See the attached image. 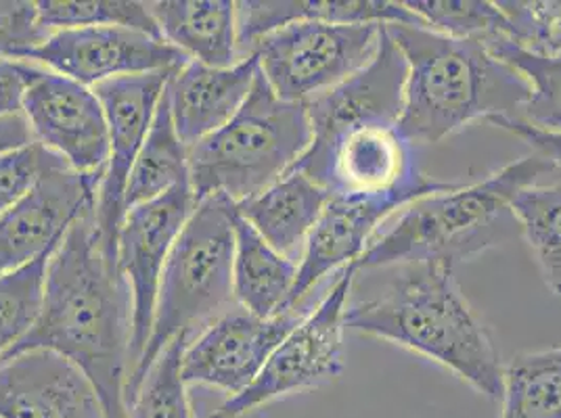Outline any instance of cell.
Wrapping results in <instances>:
<instances>
[{
    "mask_svg": "<svg viewBox=\"0 0 561 418\" xmlns=\"http://www.w3.org/2000/svg\"><path fill=\"white\" fill-rule=\"evenodd\" d=\"M133 344V298L87 211L48 257L45 295L36 323L2 360L48 349L84 372L107 418H128L126 385Z\"/></svg>",
    "mask_w": 561,
    "mask_h": 418,
    "instance_id": "6da1fadb",
    "label": "cell"
},
{
    "mask_svg": "<svg viewBox=\"0 0 561 418\" xmlns=\"http://www.w3.org/2000/svg\"><path fill=\"white\" fill-rule=\"evenodd\" d=\"M407 61L400 130L413 144H436L469 124L517 117L533 89L514 66L476 40L427 25H386Z\"/></svg>",
    "mask_w": 561,
    "mask_h": 418,
    "instance_id": "7a4b0ae2",
    "label": "cell"
},
{
    "mask_svg": "<svg viewBox=\"0 0 561 418\" xmlns=\"http://www.w3.org/2000/svg\"><path fill=\"white\" fill-rule=\"evenodd\" d=\"M346 330L421 353L478 394L501 399L505 367L491 330L469 305L450 266H402L381 295L348 305Z\"/></svg>",
    "mask_w": 561,
    "mask_h": 418,
    "instance_id": "3957f363",
    "label": "cell"
},
{
    "mask_svg": "<svg viewBox=\"0 0 561 418\" xmlns=\"http://www.w3.org/2000/svg\"><path fill=\"white\" fill-rule=\"evenodd\" d=\"M556 172L535 153L476 185H457L413 201L392 227L375 234L367 252L354 262L356 272L413 264H445L457 270L459 264L522 234L515 197Z\"/></svg>",
    "mask_w": 561,
    "mask_h": 418,
    "instance_id": "277c9868",
    "label": "cell"
},
{
    "mask_svg": "<svg viewBox=\"0 0 561 418\" xmlns=\"http://www.w3.org/2000/svg\"><path fill=\"white\" fill-rule=\"evenodd\" d=\"M234 206L199 201L165 262L149 341L128 374L126 408L160 353L179 337L195 339L233 303Z\"/></svg>",
    "mask_w": 561,
    "mask_h": 418,
    "instance_id": "5b68a950",
    "label": "cell"
},
{
    "mask_svg": "<svg viewBox=\"0 0 561 418\" xmlns=\"http://www.w3.org/2000/svg\"><path fill=\"white\" fill-rule=\"evenodd\" d=\"M305 103L279 98L257 70L239 112L208 139L188 147L195 201L222 197L239 206L280 181L310 147Z\"/></svg>",
    "mask_w": 561,
    "mask_h": 418,
    "instance_id": "8992f818",
    "label": "cell"
},
{
    "mask_svg": "<svg viewBox=\"0 0 561 418\" xmlns=\"http://www.w3.org/2000/svg\"><path fill=\"white\" fill-rule=\"evenodd\" d=\"M289 172H300L333 197H423L455 188V183L423 176L415 144L394 121H369L310 140Z\"/></svg>",
    "mask_w": 561,
    "mask_h": 418,
    "instance_id": "52a82bcc",
    "label": "cell"
},
{
    "mask_svg": "<svg viewBox=\"0 0 561 418\" xmlns=\"http://www.w3.org/2000/svg\"><path fill=\"white\" fill-rule=\"evenodd\" d=\"M383 25L300 22L279 27L250 45L260 73L289 103H308L367 68L377 55Z\"/></svg>",
    "mask_w": 561,
    "mask_h": 418,
    "instance_id": "ba28073f",
    "label": "cell"
},
{
    "mask_svg": "<svg viewBox=\"0 0 561 418\" xmlns=\"http://www.w3.org/2000/svg\"><path fill=\"white\" fill-rule=\"evenodd\" d=\"M354 277V264L340 270L328 295L280 341L256 381L229 397L210 418H243L273 399L333 383L344 372V330Z\"/></svg>",
    "mask_w": 561,
    "mask_h": 418,
    "instance_id": "9c48e42d",
    "label": "cell"
},
{
    "mask_svg": "<svg viewBox=\"0 0 561 418\" xmlns=\"http://www.w3.org/2000/svg\"><path fill=\"white\" fill-rule=\"evenodd\" d=\"M195 206L191 185H181L156 201L126 209L119 224L117 268L133 298V367L151 335L165 262Z\"/></svg>",
    "mask_w": 561,
    "mask_h": 418,
    "instance_id": "30bf717a",
    "label": "cell"
},
{
    "mask_svg": "<svg viewBox=\"0 0 561 418\" xmlns=\"http://www.w3.org/2000/svg\"><path fill=\"white\" fill-rule=\"evenodd\" d=\"M170 76L172 71H153L114 78L94 86L110 128V158L94 204V222L105 249L114 256H117L119 224L126 213V185L151 130Z\"/></svg>",
    "mask_w": 561,
    "mask_h": 418,
    "instance_id": "8fae6325",
    "label": "cell"
},
{
    "mask_svg": "<svg viewBox=\"0 0 561 418\" xmlns=\"http://www.w3.org/2000/svg\"><path fill=\"white\" fill-rule=\"evenodd\" d=\"M302 318L298 312L257 318L241 305L229 307L188 341L181 358L185 385H210L231 397L245 392Z\"/></svg>",
    "mask_w": 561,
    "mask_h": 418,
    "instance_id": "7c38bea8",
    "label": "cell"
},
{
    "mask_svg": "<svg viewBox=\"0 0 561 418\" xmlns=\"http://www.w3.org/2000/svg\"><path fill=\"white\" fill-rule=\"evenodd\" d=\"M103 172L82 174L61 163L0 216V277L53 254L71 227L94 209Z\"/></svg>",
    "mask_w": 561,
    "mask_h": 418,
    "instance_id": "4fadbf2b",
    "label": "cell"
},
{
    "mask_svg": "<svg viewBox=\"0 0 561 418\" xmlns=\"http://www.w3.org/2000/svg\"><path fill=\"white\" fill-rule=\"evenodd\" d=\"M27 59L87 89L124 76L179 70L191 61L162 38L117 25L53 32Z\"/></svg>",
    "mask_w": 561,
    "mask_h": 418,
    "instance_id": "5bb4252c",
    "label": "cell"
},
{
    "mask_svg": "<svg viewBox=\"0 0 561 418\" xmlns=\"http://www.w3.org/2000/svg\"><path fill=\"white\" fill-rule=\"evenodd\" d=\"M22 114L34 142L82 174L105 172L110 128L94 91L55 71L43 73L24 94Z\"/></svg>",
    "mask_w": 561,
    "mask_h": 418,
    "instance_id": "9a60e30c",
    "label": "cell"
},
{
    "mask_svg": "<svg viewBox=\"0 0 561 418\" xmlns=\"http://www.w3.org/2000/svg\"><path fill=\"white\" fill-rule=\"evenodd\" d=\"M0 418H107L91 379L71 360L32 349L0 362Z\"/></svg>",
    "mask_w": 561,
    "mask_h": 418,
    "instance_id": "2e32d148",
    "label": "cell"
},
{
    "mask_svg": "<svg viewBox=\"0 0 561 418\" xmlns=\"http://www.w3.org/2000/svg\"><path fill=\"white\" fill-rule=\"evenodd\" d=\"M407 61L390 34L381 32L374 61L328 93L310 98L306 114L312 140L369 121H400L404 105Z\"/></svg>",
    "mask_w": 561,
    "mask_h": 418,
    "instance_id": "e0dca14e",
    "label": "cell"
},
{
    "mask_svg": "<svg viewBox=\"0 0 561 418\" xmlns=\"http://www.w3.org/2000/svg\"><path fill=\"white\" fill-rule=\"evenodd\" d=\"M407 197H333L306 239L291 310L335 270H344L367 252L377 229L397 211L411 206Z\"/></svg>",
    "mask_w": 561,
    "mask_h": 418,
    "instance_id": "ac0fdd59",
    "label": "cell"
},
{
    "mask_svg": "<svg viewBox=\"0 0 561 418\" xmlns=\"http://www.w3.org/2000/svg\"><path fill=\"white\" fill-rule=\"evenodd\" d=\"M257 70V59L250 55L233 68L218 70L187 61L172 71L165 98L174 130L187 149L231 121L252 91Z\"/></svg>",
    "mask_w": 561,
    "mask_h": 418,
    "instance_id": "d6986e66",
    "label": "cell"
},
{
    "mask_svg": "<svg viewBox=\"0 0 561 418\" xmlns=\"http://www.w3.org/2000/svg\"><path fill=\"white\" fill-rule=\"evenodd\" d=\"M239 45L300 22L328 24L425 25L404 2L381 0H248L237 4Z\"/></svg>",
    "mask_w": 561,
    "mask_h": 418,
    "instance_id": "ffe728a7",
    "label": "cell"
},
{
    "mask_svg": "<svg viewBox=\"0 0 561 418\" xmlns=\"http://www.w3.org/2000/svg\"><path fill=\"white\" fill-rule=\"evenodd\" d=\"M331 193L300 172H287L256 197L234 206L273 249L294 259L305 249L306 239L328 208Z\"/></svg>",
    "mask_w": 561,
    "mask_h": 418,
    "instance_id": "44dd1931",
    "label": "cell"
},
{
    "mask_svg": "<svg viewBox=\"0 0 561 418\" xmlns=\"http://www.w3.org/2000/svg\"><path fill=\"white\" fill-rule=\"evenodd\" d=\"M151 15L168 45L208 68H233L237 57V2L158 0Z\"/></svg>",
    "mask_w": 561,
    "mask_h": 418,
    "instance_id": "7402d4cb",
    "label": "cell"
},
{
    "mask_svg": "<svg viewBox=\"0 0 561 418\" xmlns=\"http://www.w3.org/2000/svg\"><path fill=\"white\" fill-rule=\"evenodd\" d=\"M233 298L257 318H275L291 310L298 279L294 259L273 249L234 209Z\"/></svg>",
    "mask_w": 561,
    "mask_h": 418,
    "instance_id": "603a6c76",
    "label": "cell"
},
{
    "mask_svg": "<svg viewBox=\"0 0 561 418\" xmlns=\"http://www.w3.org/2000/svg\"><path fill=\"white\" fill-rule=\"evenodd\" d=\"M181 185H191L188 149L174 130L164 91L151 130L133 165L124 195V208L133 209L156 201Z\"/></svg>",
    "mask_w": 561,
    "mask_h": 418,
    "instance_id": "cb8c5ba5",
    "label": "cell"
},
{
    "mask_svg": "<svg viewBox=\"0 0 561 418\" xmlns=\"http://www.w3.org/2000/svg\"><path fill=\"white\" fill-rule=\"evenodd\" d=\"M501 418H561V348L519 353L503 369Z\"/></svg>",
    "mask_w": 561,
    "mask_h": 418,
    "instance_id": "d4e9b609",
    "label": "cell"
},
{
    "mask_svg": "<svg viewBox=\"0 0 561 418\" xmlns=\"http://www.w3.org/2000/svg\"><path fill=\"white\" fill-rule=\"evenodd\" d=\"M514 213L547 287L561 295V183L524 188Z\"/></svg>",
    "mask_w": 561,
    "mask_h": 418,
    "instance_id": "484cf974",
    "label": "cell"
},
{
    "mask_svg": "<svg viewBox=\"0 0 561 418\" xmlns=\"http://www.w3.org/2000/svg\"><path fill=\"white\" fill-rule=\"evenodd\" d=\"M38 22L48 34L76 27H130L142 34L162 38L160 27L156 24L149 2L137 0H43L36 2ZM164 40V38H162Z\"/></svg>",
    "mask_w": 561,
    "mask_h": 418,
    "instance_id": "4316f807",
    "label": "cell"
},
{
    "mask_svg": "<svg viewBox=\"0 0 561 418\" xmlns=\"http://www.w3.org/2000/svg\"><path fill=\"white\" fill-rule=\"evenodd\" d=\"M486 48L494 57L514 66L533 89L528 103L515 119H522L538 130L561 135V55L540 57L515 48L510 40H501Z\"/></svg>",
    "mask_w": 561,
    "mask_h": 418,
    "instance_id": "83f0119b",
    "label": "cell"
},
{
    "mask_svg": "<svg viewBox=\"0 0 561 418\" xmlns=\"http://www.w3.org/2000/svg\"><path fill=\"white\" fill-rule=\"evenodd\" d=\"M423 24L455 38L491 47L507 40V22L496 2L486 0H411L404 2Z\"/></svg>",
    "mask_w": 561,
    "mask_h": 418,
    "instance_id": "f1b7e54d",
    "label": "cell"
},
{
    "mask_svg": "<svg viewBox=\"0 0 561 418\" xmlns=\"http://www.w3.org/2000/svg\"><path fill=\"white\" fill-rule=\"evenodd\" d=\"M50 256L36 257L24 268L0 277V362L38 318Z\"/></svg>",
    "mask_w": 561,
    "mask_h": 418,
    "instance_id": "f546056e",
    "label": "cell"
},
{
    "mask_svg": "<svg viewBox=\"0 0 561 418\" xmlns=\"http://www.w3.org/2000/svg\"><path fill=\"white\" fill-rule=\"evenodd\" d=\"M188 341V337H179L160 353L128 404V418H193L181 376V358Z\"/></svg>",
    "mask_w": 561,
    "mask_h": 418,
    "instance_id": "4dcf8cb0",
    "label": "cell"
},
{
    "mask_svg": "<svg viewBox=\"0 0 561 418\" xmlns=\"http://www.w3.org/2000/svg\"><path fill=\"white\" fill-rule=\"evenodd\" d=\"M507 22V40L540 57L561 55V0L496 2Z\"/></svg>",
    "mask_w": 561,
    "mask_h": 418,
    "instance_id": "1f68e13d",
    "label": "cell"
},
{
    "mask_svg": "<svg viewBox=\"0 0 561 418\" xmlns=\"http://www.w3.org/2000/svg\"><path fill=\"white\" fill-rule=\"evenodd\" d=\"M64 160L50 153L43 144L32 142L24 149L0 158V216L13 208L34 188L43 174L61 165Z\"/></svg>",
    "mask_w": 561,
    "mask_h": 418,
    "instance_id": "d6a6232c",
    "label": "cell"
},
{
    "mask_svg": "<svg viewBox=\"0 0 561 418\" xmlns=\"http://www.w3.org/2000/svg\"><path fill=\"white\" fill-rule=\"evenodd\" d=\"M48 36L50 34L38 22L36 2L0 0V61H25Z\"/></svg>",
    "mask_w": 561,
    "mask_h": 418,
    "instance_id": "836d02e7",
    "label": "cell"
},
{
    "mask_svg": "<svg viewBox=\"0 0 561 418\" xmlns=\"http://www.w3.org/2000/svg\"><path fill=\"white\" fill-rule=\"evenodd\" d=\"M41 73L43 68H36L30 61H0V117L22 114L25 91Z\"/></svg>",
    "mask_w": 561,
    "mask_h": 418,
    "instance_id": "e575fe53",
    "label": "cell"
},
{
    "mask_svg": "<svg viewBox=\"0 0 561 418\" xmlns=\"http://www.w3.org/2000/svg\"><path fill=\"white\" fill-rule=\"evenodd\" d=\"M489 124L494 128H501V130L514 135L524 142H528L535 149L537 155L545 158L558 172H561V135L538 130V128H533L530 124H526L522 119H515V117H494Z\"/></svg>",
    "mask_w": 561,
    "mask_h": 418,
    "instance_id": "d590c367",
    "label": "cell"
},
{
    "mask_svg": "<svg viewBox=\"0 0 561 418\" xmlns=\"http://www.w3.org/2000/svg\"><path fill=\"white\" fill-rule=\"evenodd\" d=\"M34 142L24 114L0 117V158Z\"/></svg>",
    "mask_w": 561,
    "mask_h": 418,
    "instance_id": "8d00e7d4",
    "label": "cell"
}]
</instances>
